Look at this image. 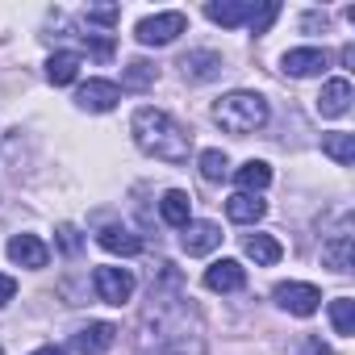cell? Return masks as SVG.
Returning a JSON list of instances; mask_svg holds the SVG:
<instances>
[{
  "label": "cell",
  "instance_id": "obj_1",
  "mask_svg": "<svg viewBox=\"0 0 355 355\" xmlns=\"http://www.w3.org/2000/svg\"><path fill=\"white\" fill-rule=\"evenodd\" d=\"M138 355H205V330L193 305L150 288V305L142 313V334H138Z\"/></svg>",
  "mask_w": 355,
  "mask_h": 355
},
{
  "label": "cell",
  "instance_id": "obj_2",
  "mask_svg": "<svg viewBox=\"0 0 355 355\" xmlns=\"http://www.w3.org/2000/svg\"><path fill=\"white\" fill-rule=\"evenodd\" d=\"M130 134H134V146L159 163H189L193 155V134L167 109H155V105H142L130 117Z\"/></svg>",
  "mask_w": 355,
  "mask_h": 355
},
{
  "label": "cell",
  "instance_id": "obj_3",
  "mask_svg": "<svg viewBox=\"0 0 355 355\" xmlns=\"http://www.w3.org/2000/svg\"><path fill=\"white\" fill-rule=\"evenodd\" d=\"M214 121H218L226 134L247 138V134H255V130L268 125V101H263L259 92H247V88L226 92V96L214 105Z\"/></svg>",
  "mask_w": 355,
  "mask_h": 355
},
{
  "label": "cell",
  "instance_id": "obj_4",
  "mask_svg": "<svg viewBox=\"0 0 355 355\" xmlns=\"http://www.w3.org/2000/svg\"><path fill=\"white\" fill-rule=\"evenodd\" d=\"M189 30V17L184 13H155V17H142L138 21V30H134V38L142 42V46H167V42H175Z\"/></svg>",
  "mask_w": 355,
  "mask_h": 355
},
{
  "label": "cell",
  "instance_id": "obj_5",
  "mask_svg": "<svg viewBox=\"0 0 355 355\" xmlns=\"http://www.w3.org/2000/svg\"><path fill=\"white\" fill-rule=\"evenodd\" d=\"M272 301H276L280 309L297 313V318H309V313H318L322 293H318L313 284H305V280H284V284H276V288H272Z\"/></svg>",
  "mask_w": 355,
  "mask_h": 355
},
{
  "label": "cell",
  "instance_id": "obj_6",
  "mask_svg": "<svg viewBox=\"0 0 355 355\" xmlns=\"http://www.w3.org/2000/svg\"><path fill=\"white\" fill-rule=\"evenodd\" d=\"M92 284H96V297L105 305H125L134 297V272L130 268H96Z\"/></svg>",
  "mask_w": 355,
  "mask_h": 355
},
{
  "label": "cell",
  "instance_id": "obj_7",
  "mask_svg": "<svg viewBox=\"0 0 355 355\" xmlns=\"http://www.w3.org/2000/svg\"><path fill=\"white\" fill-rule=\"evenodd\" d=\"M280 67H284V76L305 80V76H322V71L330 67V55H326L322 46H297V51H288V55L280 59Z\"/></svg>",
  "mask_w": 355,
  "mask_h": 355
},
{
  "label": "cell",
  "instance_id": "obj_8",
  "mask_svg": "<svg viewBox=\"0 0 355 355\" xmlns=\"http://www.w3.org/2000/svg\"><path fill=\"white\" fill-rule=\"evenodd\" d=\"M117 101H121V88L113 80H88L76 92V105L88 113H109V109H117Z\"/></svg>",
  "mask_w": 355,
  "mask_h": 355
},
{
  "label": "cell",
  "instance_id": "obj_9",
  "mask_svg": "<svg viewBox=\"0 0 355 355\" xmlns=\"http://www.w3.org/2000/svg\"><path fill=\"white\" fill-rule=\"evenodd\" d=\"M9 259H13L17 268L38 272V268L51 263V247H46L38 234H13V239H9Z\"/></svg>",
  "mask_w": 355,
  "mask_h": 355
},
{
  "label": "cell",
  "instance_id": "obj_10",
  "mask_svg": "<svg viewBox=\"0 0 355 355\" xmlns=\"http://www.w3.org/2000/svg\"><path fill=\"white\" fill-rule=\"evenodd\" d=\"M113 343H117V326H113V322H88L84 330L71 334V347H76L80 355H105Z\"/></svg>",
  "mask_w": 355,
  "mask_h": 355
},
{
  "label": "cell",
  "instance_id": "obj_11",
  "mask_svg": "<svg viewBox=\"0 0 355 355\" xmlns=\"http://www.w3.org/2000/svg\"><path fill=\"white\" fill-rule=\"evenodd\" d=\"M247 284V268L239 259H218L205 268V288L209 293H239Z\"/></svg>",
  "mask_w": 355,
  "mask_h": 355
},
{
  "label": "cell",
  "instance_id": "obj_12",
  "mask_svg": "<svg viewBox=\"0 0 355 355\" xmlns=\"http://www.w3.org/2000/svg\"><path fill=\"white\" fill-rule=\"evenodd\" d=\"M180 247L189 255H209V251L222 247V226L218 222H189L184 234H180Z\"/></svg>",
  "mask_w": 355,
  "mask_h": 355
},
{
  "label": "cell",
  "instance_id": "obj_13",
  "mask_svg": "<svg viewBox=\"0 0 355 355\" xmlns=\"http://www.w3.org/2000/svg\"><path fill=\"white\" fill-rule=\"evenodd\" d=\"M351 96H355L351 92V80H343V76L338 80H326L322 84V96H318V113L322 117H343L351 109Z\"/></svg>",
  "mask_w": 355,
  "mask_h": 355
},
{
  "label": "cell",
  "instance_id": "obj_14",
  "mask_svg": "<svg viewBox=\"0 0 355 355\" xmlns=\"http://www.w3.org/2000/svg\"><path fill=\"white\" fill-rule=\"evenodd\" d=\"M322 263L334 268V272H351V263H355V239H351V230H338V234H330L322 243Z\"/></svg>",
  "mask_w": 355,
  "mask_h": 355
},
{
  "label": "cell",
  "instance_id": "obj_15",
  "mask_svg": "<svg viewBox=\"0 0 355 355\" xmlns=\"http://www.w3.org/2000/svg\"><path fill=\"white\" fill-rule=\"evenodd\" d=\"M251 9H255V0H209L205 17L218 21V26H226V30H234V26H247Z\"/></svg>",
  "mask_w": 355,
  "mask_h": 355
},
{
  "label": "cell",
  "instance_id": "obj_16",
  "mask_svg": "<svg viewBox=\"0 0 355 355\" xmlns=\"http://www.w3.org/2000/svg\"><path fill=\"white\" fill-rule=\"evenodd\" d=\"M180 71H184V80L205 84V80H214V76L222 71V55H218V51H189V55L180 59Z\"/></svg>",
  "mask_w": 355,
  "mask_h": 355
},
{
  "label": "cell",
  "instance_id": "obj_17",
  "mask_svg": "<svg viewBox=\"0 0 355 355\" xmlns=\"http://www.w3.org/2000/svg\"><path fill=\"white\" fill-rule=\"evenodd\" d=\"M159 218H163L167 226H175V230H184V226L193 222V197L180 193V189L163 193V201H159Z\"/></svg>",
  "mask_w": 355,
  "mask_h": 355
},
{
  "label": "cell",
  "instance_id": "obj_18",
  "mask_svg": "<svg viewBox=\"0 0 355 355\" xmlns=\"http://www.w3.org/2000/svg\"><path fill=\"white\" fill-rule=\"evenodd\" d=\"M263 214H268V205H263L259 197H251V193H234V197L226 201V218L239 222V226H255Z\"/></svg>",
  "mask_w": 355,
  "mask_h": 355
},
{
  "label": "cell",
  "instance_id": "obj_19",
  "mask_svg": "<svg viewBox=\"0 0 355 355\" xmlns=\"http://www.w3.org/2000/svg\"><path fill=\"white\" fill-rule=\"evenodd\" d=\"M155 80H159V67L146 63V59H130L121 67V88L125 92H146V88H155Z\"/></svg>",
  "mask_w": 355,
  "mask_h": 355
},
{
  "label": "cell",
  "instance_id": "obj_20",
  "mask_svg": "<svg viewBox=\"0 0 355 355\" xmlns=\"http://www.w3.org/2000/svg\"><path fill=\"white\" fill-rule=\"evenodd\" d=\"M96 243H101L109 255H138V251H142V239L130 234L125 226H105V230L96 234Z\"/></svg>",
  "mask_w": 355,
  "mask_h": 355
},
{
  "label": "cell",
  "instance_id": "obj_21",
  "mask_svg": "<svg viewBox=\"0 0 355 355\" xmlns=\"http://www.w3.org/2000/svg\"><path fill=\"white\" fill-rule=\"evenodd\" d=\"M234 184L255 197V193H263V189L272 184V167H268L263 159H251V163H243V167L234 171Z\"/></svg>",
  "mask_w": 355,
  "mask_h": 355
},
{
  "label": "cell",
  "instance_id": "obj_22",
  "mask_svg": "<svg viewBox=\"0 0 355 355\" xmlns=\"http://www.w3.org/2000/svg\"><path fill=\"white\" fill-rule=\"evenodd\" d=\"M76 76H80V55H71V51H55V55L46 59V80H51L55 88L71 84Z\"/></svg>",
  "mask_w": 355,
  "mask_h": 355
},
{
  "label": "cell",
  "instance_id": "obj_23",
  "mask_svg": "<svg viewBox=\"0 0 355 355\" xmlns=\"http://www.w3.org/2000/svg\"><path fill=\"white\" fill-rule=\"evenodd\" d=\"M243 251H247V255H251L259 268H272V263H280V255H284V247H280L272 234H247Z\"/></svg>",
  "mask_w": 355,
  "mask_h": 355
},
{
  "label": "cell",
  "instance_id": "obj_24",
  "mask_svg": "<svg viewBox=\"0 0 355 355\" xmlns=\"http://www.w3.org/2000/svg\"><path fill=\"white\" fill-rule=\"evenodd\" d=\"M322 155H330L338 167L355 163V134H343V130H334V134H322Z\"/></svg>",
  "mask_w": 355,
  "mask_h": 355
},
{
  "label": "cell",
  "instance_id": "obj_25",
  "mask_svg": "<svg viewBox=\"0 0 355 355\" xmlns=\"http://www.w3.org/2000/svg\"><path fill=\"white\" fill-rule=\"evenodd\" d=\"M197 167H201V175L209 184H222L226 175H230V159L218 150V146H209V150H201V159H197Z\"/></svg>",
  "mask_w": 355,
  "mask_h": 355
},
{
  "label": "cell",
  "instance_id": "obj_26",
  "mask_svg": "<svg viewBox=\"0 0 355 355\" xmlns=\"http://www.w3.org/2000/svg\"><path fill=\"white\" fill-rule=\"evenodd\" d=\"M330 322H334V334H355V301L334 297L330 301Z\"/></svg>",
  "mask_w": 355,
  "mask_h": 355
},
{
  "label": "cell",
  "instance_id": "obj_27",
  "mask_svg": "<svg viewBox=\"0 0 355 355\" xmlns=\"http://www.w3.org/2000/svg\"><path fill=\"white\" fill-rule=\"evenodd\" d=\"M276 17H280V0H263V5H255V9H251L247 26H251V34H268Z\"/></svg>",
  "mask_w": 355,
  "mask_h": 355
},
{
  "label": "cell",
  "instance_id": "obj_28",
  "mask_svg": "<svg viewBox=\"0 0 355 355\" xmlns=\"http://www.w3.org/2000/svg\"><path fill=\"white\" fill-rule=\"evenodd\" d=\"M117 17H121L117 5H92V9H88V21H101V26H113Z\"/></svg>",
  "mask_w": 355,
  "mask_h": 355
},
{
  "label": "cell",
  "instance_id": "obj_29",
  "mask_svg": "<svg viewBox=\"0 0 355 355\" xmlns=\"http://www.w3.org/2000/svg\"><path fill=\"white\" fill-rule=\"evenodd\" d=\"M17 297V280L13 276H5V272H0V305H9Z\"/></svg>",
  "mask_w": 355,
  "mask_h": 355
},
{
  "label": "cell",
  "instance_id": "obj_30",
  "mask_svg": "<svg viewBox=\"0 0 355 355\" xmlns=\"http://www.w3.org/2000/svg\"><path fill=\"white\" fill-rule=\"evenodd\" d=\"M30 355H67L63 347H55V343H46V347H38V351H30Z\"/></svg>",
  "mask_w": 355,
  "mask_h": 355
},
{
  "label": "cell",
  "instance_id": "obj_31",
  "mask_svg": "<svg viewBox=\"0 0 355 355\" xmlns=\"http://www.w3.org/2000/svg\"><path fill=\"white\" fill-rule=\"evenodd\" d=\"M0 355H5V351H0Z\"/></svg>",
  "mask_w": 355,
  "mask_h": 355
}]
</instances>
